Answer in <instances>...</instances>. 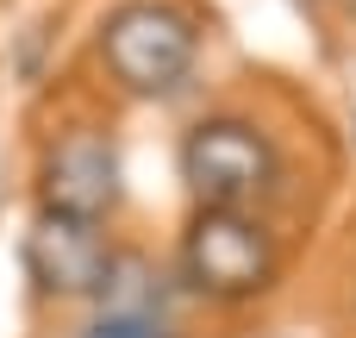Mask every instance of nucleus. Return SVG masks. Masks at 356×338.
Returning a JSON list of instances; mask_svg holds the SVG:
<instances>
[{
    "label": "nucleus",
    "mask_w": 356,
    "mask_h": 338,
    "mask_svg": "<svg viewBox=\"0 0 356 338\" xmlns=\"http://www.w3.org/2000/svg\"><path fill=\"white\" fill-rule=\"evenodd\" d=\"M94 44L125 94H175L200 56V25L175 0H119Z\"/></svg>",
    "instance_id": "nucleus-1"
},
{
    "label": "nucleus",
    "mask_w": 356,
    "mask_h": 338,
    "mask_svg": "<svg viewBox=\"0 0 356 338\" xmlns=\"http://www.w3.org/2000/svg\"><path fill=\"white\" fill-rule=\"evenodd\" d=\"M181 276L207 301H257L275 282V238L244 207H194L181 232Z\"/></svg>",
    "instance_id": "nucleus-2"
},
{
    "label": "nucleus",
    "mask_w": 356,
    "mask_h": 338,
    "mask_svg": "<svg viewBox=\"0 0 356 338\" xmlns=\"http://www.w3.org/2000/svg\"><path fill=\"white\" fill-rule=\"evenodd\" d=\"M181 182L194 207H244L275 182V144L250 119H200L181 138Z\"/></svg>",
    "instance_id": "nucleus-3"
},
{
    "label": "nucleus",
    "mask_w": 356,
    "mask_h": 338,
    "mask_svg": "<svg viewBox=\"0 0 356 338\" xmlns=\"http://www.w3.org/2000/svg\"><path fill=\"white\" fill-rule=\"evenodd\" d=\"M38 201H44V213L106 220L119 207V157H113V138L94 132V125H75V132L50 138V151L38 163Z\"/></svg>",
    "instance_id": "nucleus-4"
},
{
    "label": "nucleus",
    "mask_w": 356,
    "mask_h": 338,
    "mask_svg": "<svg viewBox=\"0 0 356 338\" xmlns=\"http://www.w3.org/2000/svg\"><path fill=\"white\" fill-rule=\"evenodd\" d=\"M25 263H31V276L50 295L75 301V295H100L119 257H113L100 220H69V213H44L38 207V220L25 232Z\"/></svg>",
    "instance_id": "nucleus-5"
},
{
    "label": "nucleus",
    "mask_w": 356,
    "mask_h": 338,
    "mask_svg": "<svg viewBox=\"0 0 356 338\" xmlns=\"http://www.w3.org/2000/svg\"><path fill=\"white\" fill-rule=\"evenodd\" d=\"M88 338H169V326H163L156 314L113 307V314H100V320H94V332H88Z\"/></svg>",
    "instance_id": "nucleus-6"
}]
</instances>
